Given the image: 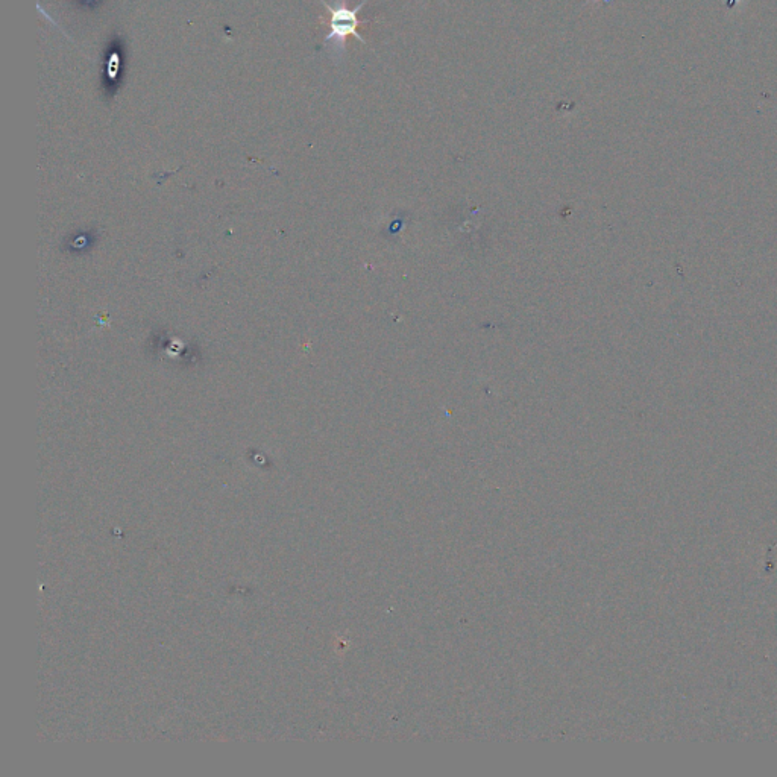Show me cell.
<instances>
[{
    "instance_id": "cell-1",
    "label": "cell",
    "mask_w": 777,
    "mask_h": 777,
    "mask_svg": "<svg viewBox=\"0 0 777 777\" xmlns=\"http://www.w3.org/2000/svg\"><path fill=\"white\" fill-rule=\"evenodd\" d=\"M321 2L331 14V29L330 34L325 38V45L331 43V51H333L334 57L342 58L343 54H345V41H347L348 35H353L354 38H357L360 43L365 45V38L357 32V28L362 23H368L369 20L360 22L357 16H359V11L365 7L368 0H362V4L357 5L354 10H350L343 0H336V5L327 4V0H321Z\"/></svg>"
}]
</instances>
